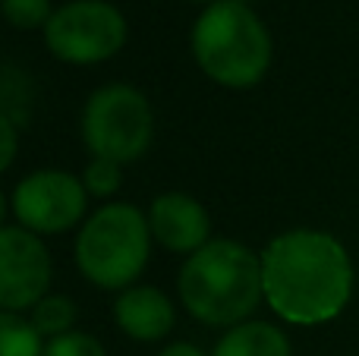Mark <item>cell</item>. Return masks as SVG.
Here are the masks:
<instances>
[{
	"instance_id": "obj_1",
	"label": "cell",
	"mask_w": 359,
	"mask_h": 356,
	"mask_svg": "<svg viewBox=\"0 0 359 356\" xmlns=\"http://www.w3.org/2000/svg\"><path fill=\"white\" fill-rule=\"evenodd\" d=\"M259 256L265 303L287 325L316 328L334 322L353 300V259L334 233L293 227L268 240Z\"/></svg>"
},
{
	"instance_id": "obj_2",
	"label": "cell",
	"mask_w": 359,
	"mask_h": 356,
	"mask_svg": "<svg viewBox=\"0 0 359 356\" xmlns=\"http://www.w3.org/2000/svg\"><path fill=\"white\" fill-rule=\"evenodd\" d=\"M177 294L186 313L208 328H233L265 300L262 256L240 240H211L186 256L177 278Z\"/></svg>"
},
{
	"instance_id": "obj_3",
	"label": "cell",
	"mask_w": 359,
	"mask_h": 356,
	"mask_svg": "<svg viewBox=\"0 0 359 356\" xmlns=\"http://www.w3.org/2000/svg\"><path fill=\"white\" fill-rule=\"evenodd\" d=\"M196 67L224 88H252L271 69L274 44L268 25L243 0H215L189 35Z\"/></svg>"
},
{
	"instance_id": "obj_4",
	"label": "cell",
	"mask_w": 359,
	"mask_h": 356,
	"mask_svg": "<svg viewBox=\"0 0 359 356\" xmlns=\"http://www.w3.org/2000/svg\"><path fill=\"white\" fill-rule=\"evenodd\" d=\"M76 268L101 290H126L139 284L151 256L149 214L130 202H104L82 221L76 233Z\"/></svg>"
},
{
	"instance_id": "obj_5",
	"label": "cell",
	"mask_w": 359,
	"mask_h": 356,
	"mask_svg": "<svg viewBox=\"0 0 359 356\" xmlns=\"http://www.w3.org/2000/svg\"><path fill=\"white\" fill-rule=\"evenodd\" d=\"M155 111L151 101L126 82H111L88 95L82 107V142L92 158L133 164L151 149Z\"/></svg>"
},
{
	"instance_id": "obj_6",
	"label": "cell",
	"mask_w": 359,
	"mask_h": 356,
	"mask_svg": "<svg viewBox=\"0 0 359 356\" xmlns=\"http://www.w3.org/2000/svg\"><path fill=\"white\" fill-rule=\"evenodd\" d=\"M126 16L107 0H69L44 25V44L69 67H95L117 57L126 44Z\"/></svg>"
},
{
	"instance_id": "obj_7",
	"label": "cell",
	"mask_w": 359,
	"mask_h": 356,
	"mask_svg": "<svg viewBox=\"0 0 359 356\" xmlns=\"http://www.w3.org/2000/svg\"><path fill=\"white\" fill-rule=\"evenodd\" d=\"M10 202L19 227L38 237H57V233L73 231L86 218L88 193L82 186V177H73L69 170L44 167L22 177Z\"/></svg>"
},
{
	"instance_id": "obj_8",
	"label": "cell",
	"mask_w": 359,
	"mask_h": 356,
	"mask_svg": "<svg viewBox=\"0 0 359 356\" xmlns=\"http://www.w3.org/2000/svg\"><path fill=\"white\" fill-rule=\"evenodd\" d=\"M50 252L38 233L25 227L0 231V309L25 313L48 296L50 287Z\"/></svg>"
},
{
	"instance_id": "obj_9",
	"label": "cell",
	"mask_w": 359,
	"mask_h": 356,
	"mask_svg": "<svg viewBox=\"0 0 359 356\" xmlns=\"http://www.w3.org/2000/svg\"><path fill=\"white\" fill-rule=\"evenodd\" d=\"M151 240L177 256H192L211 243V218L205 205L189 193H161L149 205Z\"/></svg>"
},
{
	"instance_id": "obj_10",
	"label": "cell",
	"mask_w": 359,
	"mask_h": 356,
	"mask_svg": "<svg viewBox=\"0 0 359 356\" xmlns=\"http://www.w3.org/2000/svg\"><path fill=\"white\" fill-rule=\"evenodd\" d=\"M174 303L161 287L151 284H133V287L120 290L114 300V322L117 328L133 341L142 344H155L164 341L174 328Z\"/></svg>"
},
{
	"instance_id": "obj_11",
	"label": "cell",
	"mask_w": 359,
	"mask_h": 356,
	"mask_svg": "<svg viewBox=\"0 0 359 356\" xmlns=\"http://www.w3.org/2000/svg\"><path fill=\"white\" fill-rule=\"evenodd\" d=\"M211 356H293V344L284 328L271 322H243L217 338Z\"/></svg>"
},
{
	"instance_id": "obj_12",
	"label": "cell",
	"mask_w": 359,
	"mask_h": 356,
	"mask_svg": "<svg viewBox=\"0 0 359 356\" xmlns=\"http://www.w3.org/2000/svg\"><path fill=\"white\" fill-rule=\"evenodd\" d=\"M0 356H44V338L22 313L0 309Z\"/></svg>"
},
{
	"instance_id": "obj_13",
	"label": "cell",
	"mask_w": 359,
	"mask_h": 356,
	"mask_svg": "<svg viewBox=\"0 0 359 356\" xmlns=\"http://www.w3.org/2000/svg\"><path fill=\"white\" fill-rule=\"evenodd\" d=\"M29 322L38 328L41 338H60V334L73 331L76 325V303L63 294H48L41 303L29 309Z\"/></svg>"
},
{
	"instance_id": "obj_14",
	"label": "cell",
	"mask_w": 359,
	"mask_h": 356,
	"mask_svg": "<svg viewBox=\"0 0 359 356\" xmlns=\"http://www.w3.org/2000/svg\"><path fill=\"white\" fill-rule=\"evenodd\" d=\"M123 183V164L107 161V158H92L88 167L82 170V186H86L88 199H111Z\"/></svg>"
},
{
	"instance_id": "obj_15",
	"label": "cell",
	"mask_w": 359,
	"mask_h": 356,
	"mask_svg": "<svg viewBox=\"0 0 359 356\" xmlns=\"http://www.w3.org/2000/svg\"><path fill=\"white\" fill-rule=\"evenodd\" d=\"M0 16L13 25V29H44L48 19L54 16L50 0H0Z\"/></svg>"
},
{
	"instance_id": "obj_16",
	"label": "cell",
	"mask_w": 359,
	"mask_h": 356,
	"mask_svg": "<svg viewBox=\"0 0 359 356\" xmlns=\"http://www.w3.org/2000/svg\"><path fill=\"white\" fill-rule=\"evenodd\" d=\"M44 356H107L104 344L86 331H67L60 338H50L44 344Z\"/></svg>"
},
{
	"instance_id": "obj_17",
	"label": "cell",
	"mask_w": 359,
	"mask_h": 356,
	"mask_svg": "<svg viewBox=\"0 0 359 356\" xmlns=\"http://www.w3.org/2000/svg\"><path fill=\"white\" fill-rule=\"evenodd\" d=\"M16 151H19V130L13 123V117H6L0 111V174L10 170V164L16 161Z\"/></svg>"
},
{
	"instance_id": "obj_18",
	"label": "cell",
	"mask_w": 359,
	"mask_h": 356,
	"mask_svg": "<svg viewBox=\"0 0 359 356\" xmlns=\"http://www.w3.org/2000/svg\"><path fill=\"white\" fill-rule=\"evenodd\" d=\"M158 356H208L202 350V347L189 344V341H174V344H168Z\"/></svg>"
},
{
	"instance_id": "obj_19",
	"label": "cell",
	"mask_w": 359,
	"mask_h": 356,
	"mask_svg": "<svg viewBox=\"0 0 359 356\" xmlns=\"http://www.w3.org/2000/svg\"><path fill=\"white\" fill-rule=\"evenodd\" d=\"M4 218H6V196L0 193V231L6 227V224H4Z\"/></svg>"
},
{
	"instance_id": "obj_20",
	"label": "cell",
	"mask_w": 359,
	"mask_h": 356,
	"mask_svg": "<svg viewBox=\"0 0 359 356\" xmlns=\"http://www.w3.org/2000/svg\"><path fill=\"white\" fill-rule=\"evenodd\" d=\"M196 4H215V0H196Z\"/></svg>"
}]
</instances>
